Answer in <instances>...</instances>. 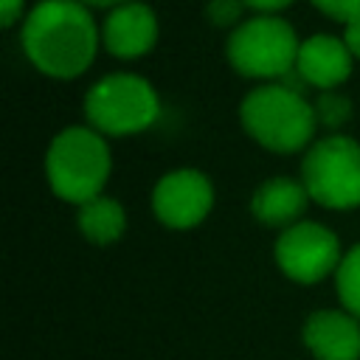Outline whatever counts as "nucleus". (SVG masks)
I'll return each instance as SVG.
<instances>
[{
	"mask_svg": "<svg viewBox=\"0 0 360 360\" xmlns=\"http://www.w3.org/2000/svg\"><path fill=\"white\" fill-rule=\"evenodd\" d=\"M20 45L34 70L68 82L90 70L101 45V28L79 0H39L25 11Z\"/></svg>",
	"mask_w": 360,
	"mask_h": 360,
	"instance_id": "nucleus-1",
	"label": "nucleus"
},
{
	"mask_svg": "<svg viewBox=\"0 0 360 360\" xmlns=\"http://www.w3.org/2000/svg\"><path fill=\"white\" fill-rule=\"evenodd\" d=\"M242 129L267 152L295 155L307 152L315 141V107L287 82H264L245 93L239 104Z\"/></svg>",
	"mask_w": 360,
	"mask_h": 360,
	"instance_id": "nucleus-2",
	"label": "nucleus"
},
{
	"mask_svg": "<svg viewBox=\"0 0 360 360\" xmlns=\"http://www.w3.org/2000/svg\"><path fill=\"white\" fill-rule=\"evenodd\" d=\"M112 172V155L101 132L90 124H73L53 135L45 152V180L51 191L73 205L104 194Z\"/></svg>",
	"mask_w": 360,
	"mask_h": 360,
	"instance_id": "nucleus-3",
	"label": "nucleus"
},
{
	"mask_svg": "<svg viewBox=\"0 0 360 360\" xmlns=\"http://www.w3.org/2000/svg\"><path fill=\"white\" fill-rule=\"evenodd\" d=\"M298 48L301 39L292 22L278 14H253L228 34L225 59L245 79L284 82L295 73Z\"/></svg>",
	"mask_w": 360,
	"mask_h": 360,
	"instance_id": "nucleus-4",
	"label": "nucleus"
},
{
	"mask_svg": "<svg viewBox=\"0 0 360 360\" xmlns=\"http://www.w3.org/2000/svg\"><path fill=\"white\" fill-rule=\"evenodd\" d=\"M160 118V96L138 73H107L84 93V121L104 138L146 132Z\"/></svg>",
	"mask_w": 360,
	"mask_h": 360,
	"instance_id": "nucleus-5",
	"label": "nucleus"
},
{
	"mask_svg": "<svg viewBox=\"0 0 360 360\" xmlns=\"http://www.w3.org/2000/svg\"><path fill=\"white\" fill-rule=\"evenodd\" d=\"M301 183L312 202L349 211L360 205V141L335 132L318 138L301 160Z\"/></svg>",
	"mask_w": 360,
	"mask_h": 360,
	"instance_id": "nucleus-6",
	"label": "nucleus"
},
{
	"mask_svg": "<svg viewBox=\"0 0 360 360\" xmlns=\"http://www.w3.org/2000/svg\"><path fill=\"white\" fill-rule=\"evenodd\" d=\"M273 259L278 270L295 284H318L338 273L343 262L340 239L323 222L301 219L284 228L273 245Z\"/></svg>",
	"mask_w": 360,
	"mask_h": 360,
	"instance_id": "nucleus-7",
	"label": "nucleus"
},
{
	"mask_svg": "<svg viewBox=\"0 0 360 360\" xmlns=\"http://www.w3.org/2000/svg\"><path fill=\"white\" fill-rule=\"evenodd\" d=\"M214 208V186L200 169H172L152 188V214L172 231L197 228Z\"/></svg>",
	"mask_w": 360,
	"mask_h": 360,
	"instance_id": "nucleus-8",
	"label": "nucleus"
},
{
	"mask_svg": "<svg viewBox=\"0 0 360 360\" xmlns=\"http://www.w3.org/2000/svg\"><path fill=\"white\" fill-rule=\"evenodd\" d=\"M158 17L149 3L129 0L107 11L101 22V48L112 53L115 59L132 62L146 56L158 45Z\"/></svg>",
	"mask_w": 360,
	"mask_h": 360,
	"instance_id": "nucleus-9",
	"label": "nucleus"
},
{
	"mask_svg": "<svg viewBox=\"0 0 360 360\" xmlns=\"http://www.w3.org/2000/svg\"><path fill=\"white\" fill-rule=\"evenodd\" d=\"M354 56L349 53L343 37L335 34H312L301 39L295 76L315 90H340V84L352 76Z\"/></svg>",
	"mask_w": 360,
	"mask_h": 360,
	"instance_id": "nucleus-10",
	"label": "nucleus"
},
{
	"mask_svg": "<svg viewBox=\"0 0 360 360\" xmlns=\"http://www.w3.org/2000/svg\"><path fill=\"white\" fill-rule=\"evenodd\" d=\"M301 338L315 360H360V318L349 309L312 312Z\"/></svg>",
	"mask_w": 360,
	"mask_h": 360,
	"instance_id": "nucleus-11",
	"label": "nucleus"
},
{
	"mask_svg": "<svg viewBox=\"0 0 360 360\" xmlns=\"http://www.w3.org/2000/svg\"><path fill=\"white\" fill-rule=\"evenodd\" d=\"M312 202L309 191L301 180L292 177H270L250 197V214L267 228H290L304 219L307 205Z\"/></svg>",
	"mask_w": 360,
	"mask_h": 360,
	"instance_id": "nucleus-12",
	"label": "nucleus"
},
{
	"mask_svg": "<svg viewBox=\"0 0 360 360\" xmlns=\"http://www.w3.org/2000/svg\"><path fill=\"white\" fill-rule=\"evenodd\" d=\"M76 225H79V233L90 245H101V248L115 245L127 233V211L118 200L101 194V197L79 205Z\"/></svg>",
	"mask_w": 360,
	"mask_h": 360,
	"instance_id": "nucleus-13",
	"label": "nucleus"
},
{
	"mask_svg": "<svg viewBox=\"0 0 360 360\" xmlns=\"http://www.w3.org/2000/svg\"><path fill=\"white\" fill-rule=\"evenodd\" d=\"M335 292L343 309L360 318V245L343 253V262L335 273Z\"/></svg>",
	"mask_w": 360,
	"mask_h": 360,
	"instance_id": "nucleus-14",
	"label": "nucleus"
},
{
	"mask_svg": "<svg viewBox=\"0 0 360 360\" xmlns=\"http://www.w3.org/2000/svg\"><path fill=\"white\" fill-rule=\"evenodd\" d=\"M315 118H318V127L329 129V135L340 132L352 115H354V107H352V98L340 90H323L318 98H315Z\"/></svg>",
	"mask_w": 360,
	"mask_h": 360,
	"instance_id": "nucleus-15",
	"label": "nucleus"
},
{
	"mask_svg": "<svg viewBox=\"0 0 360 360\" xmlns=\"http://www.w3.org/2000/svg\"><path fill=\"white\" fill-rule=\"evenodd\" d=\"M245 0H208L205 6V17L211 20V25L217 28H236L242 20V11H245Z\"/></svg>",
	"mask_w": 360,
	"mask_h": 360,
	"instance_id": "nucleus-16",
	"label": "nucleus"
},
{
	"mask_svg": "<svg viewBox=\"0 0 360 360\" xmlns=\"http://www.w3.org/2000/svg\"><path fill=\"white\" fill-rule=\"evenodd\" d=\"M323 17L335 20V22H357L360 20V0H309Z\"/></svg>",
	"mask_w": 360,
	"mask_h": 360,
	"instance_id": "nucleus-17",
	"label": "nucleus"
},
{
	"mask_svg": "<svg viewBox=\"0 0 360 360\" xmlns=\"http://www.w3.org/2000/svg\"><path fill=\"white\" fill-rule=\"evenodd\" d=\"M22 11H25V0H0V25L11 28L17 20H25Z\"/></svg>",
	"mask_w": 360,
	"mask_h": 360,
	"instance_id": "nucleus-18",
	"label": "nucleus"
},
{
	"mask_svg": "<svg viewBox=\"0 0 360 360\" xmlns=\"http://www.w3.org/2000/svg\"><path fill=\"white\" fill-rule=\"evenodd\" d=\"M245 6L256 14H278L287 6H292V0H245Z\"/></svg>",
	"mask_w": 360,
	"mask_h": 360,
	"instance_id": "nucleus-19",
	"label": "nucleus"
},
{
	"mask_svg": "<svg viewBox=\"0 0 360 360\" xmlns=\"http://www.w3.org/2000/svg\"><path fill=\"white\" fill-rule=\"evenodd\" d=\"M343 42H346V48H349V53L354 56V62H360V20L357 22H349V25H343Z\"/></svg>",
	"mask_w": 360,
	"mask_h": 360,
	"instance_id": "nucleus-20",
	"label": "nucleus"
},
{
	"mask_svg": "<svg viewBox=\"0 0 360 360\" xmlns=\"http://www.w3.org/2000/svg\"><path fill=\"white\" fill-rule=\"evenodd\" d=\"M79 3L87 6V8H115V6L129 3V0H79Z\"/></svg>",
	"mask_w": 360,
	"mask_h": 360,
	"instance_id": "nucleus-21",
	"label": "nucleus"
}]
</instances>
